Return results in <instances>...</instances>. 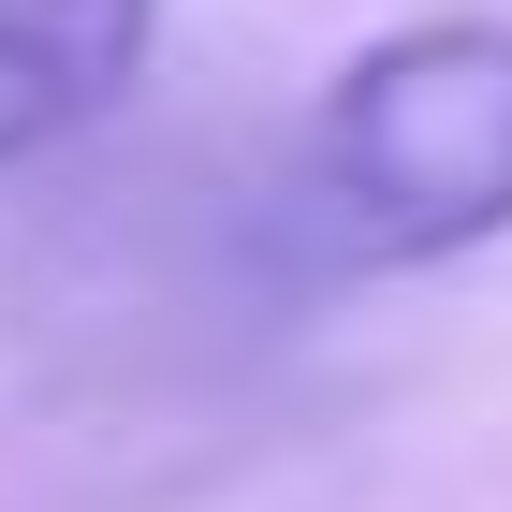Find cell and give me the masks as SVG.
Returning <instances> with one entry per match:
<instances>
[{"label":"cell","instance_id":"7a4b0ae2","mask_svg":"<svg viewBox=\"0 0 512 512\" xmlns=\"http://www.w3.org/2000/svg\"><path fill=\"white\" fill-rule=\"evenodd\" d=\"M147 30H161V0H0V161L103 118L147 74Z\"/></svg>","mask_w":512,"mask_h":512},{"label":"cell","instance_id":"6da1fadb","mask_svg":"<svg viewBox=\"0 0 512 512\" xmlns=\"http://www.w3.org/2000/svg\"><path fill=\"white\" fill-rule=\"evenodd\" d=\"M322 205L381 264L483 249L512 220V15H425L381 30L322 88Z\"/></svg>","mask_w":512,"mask_h":512}]
</instances>
